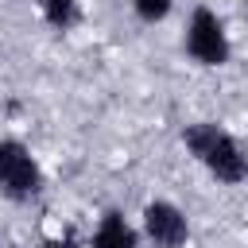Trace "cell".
Here are the masks:
<instances>
[{"label":"cell","instance_id":"6da1fadb","mask_svg":"<svg viewBox=\"0 0 248 248\" xmlns=\"http://www.w3.org/2000/svg\"><path fill=\"white\" fill-rule=\"evenodd\" d=\"M182 143L217 182L240 186L248 178V151L240 147V140L229 128L213 124V120H194L182 128Z\"/></svg>","mask_w":248,"mask_h":248},{"label":"cell","instance_id":"7a4b0ae2","mask_svg":"<svg viewBox=\"0 0 248 248\" xmlns=\"http://www.w3.org/2000/svg\"><path fill=\"white\" fill-rule=\"evenodd\" d=\"M182 46L190 54V62L205 66V70H217L232 58V43H229V31L221 23V16L205 4H198L190 12V23H186V35H182Z\"/></svg>","mask_w":248,"mask_h":248},{"label":"cell","instance_id":"3957f363","mask_svg":"<svg viewBox=\"0 0 248 248\" xmlns=\"http://www.w3.org/2000/svg\"><path fill=\"white\" fill-rule=\"evenodd\" d=\"M43 190V167L23 140H0V194L12 202H31Z\"/></svg>","mask_w":248,"mask_h":248},{"label":"cell","instance_id":"277c9868","mask_svg":"<svg viewBox=\"0 0 248 248\" xmlns=\"http://www.w3.org/2000/svg\"><path fill=\"white\" fill-rule=\"evenodd\" d=\"M140 232H143L155 248H186V240H190V221H186V213H182L174 202L155 198V202H147L143 213H140Z\"/></svg>","mask_w":248,"mask_h":248},{"label":"cell","instance_id":"5b68a950","mask_svg":"<svg viewBox=\"0 0 248 248\" xmlns=\"http://www.w3.org/2000/svg\"><path fill=\"white\" fill-rule=\"evenodd\" d=\"M89 248H140V229L120 209H105L89 236Z\"/></svg>","mask_w":248,"mask_h":248},{"label":"cell","instance_id":"8992f818","mask_svg":"<svg viewBox=\"0 0 248 248\" xmlns=\"http://www.w3.org/2000/svg\"><path fill=\"white\" fill-rule=\"evenodd\" d=\"M35 8L54 31H74L81 23V0H35Z\"/></svg>","mask_w":248,"mask_h":248},{"label":"cell","instance_id":"52a82bcc","mask_svg":"<svg viewBox=\"0 0 248 248\" xmlns=\"http://www.w3.org/2000/svg\"><path fill=\"white\" fill-rule=\"evenodd\" d=\"M170 8H174V0H132L136 19H143V23H163L170 16Z\"/></svg>","mask_w":248,"mask_h":248},{"label":"cell","instance_id":"ba28073f","mask_svg":"<svg viewBox=\"0 0 248 248\" xmlns=\"http://www.w3.org/2000/svg\"><path fill=\"white\" fill-rule=\"evenodd\" d=\"M39 248H78V240H74V232H62V236H50V240H43Z\"/></svg>","mask_w":248,"mask_h":248}]
</instances>
